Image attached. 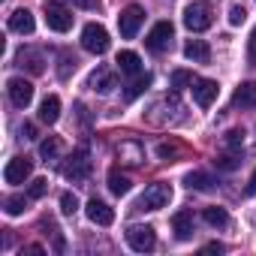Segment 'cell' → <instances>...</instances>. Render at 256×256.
<instances>
[{"instance_id":"6da1fadb","label":"cell","mask_w":256,"mask_h":256,"mask_svg":"<svg viewBox=\"0 0 256 256\" xmlns=\"http://www.w3.org/2000/svg\"><path fill=\"white\" fill-rule=\"evenodd\" d=\"M169 202H172V187L163 184V181H157V184H148V187H145V193L136 199L133 211H160V208H166Z\"/></svg>"},{"instance_id":"7a4b0ae2","label":"cell","mask_w":256,"mask_h":256,"mask_svg":"<svg viewBox=\"0 0 256 256\" xmlns=\"http://www.w3.org/2000/svg\"><path fill=\"white\" fill-rule=\"evenodd\" d=\"M211 24H214V12H211V6L205 4V0H196V4H190V6L184 10V28H187V30L202 34V30H208Z\"/></svg>"},{"instance_id":"3957f363","label":"cell","mask_w":256,"mask_h":256,"mask_svg":"<svg viewBox=\"0 0 256 256\" xmlns=\"http://www.w3.org/2000/svg\"><path fill=\"white\" fill-rule=\"evenodd\" d=\"M108 30L102 28V24H84V30H82V48L84 52H90V54H106L108 52Z\"/></svg>"},{"instance_id":"277c9868","label":"cell","mask_w":256,"mask_h":256,"mask_svg":"<svg viewBox=\"0 0 256 256\" xmlns=\"http://www.w3.org/2000/svg\"><path fill=\"white\" fill-rule=\"evenodd\" d=\"M126 244H130L136 253H151L154 247H157V232H154V226H130L126 229Z\"/></svg>"},{"instance_id":"5b68a950","label":"cell","mask_w":256,"mask_h":256,"mask_svg":"<svg viewBox=\"0 0 256 256\" xmlns=\"http://www.w3.org/2000/svg\"><path fill=\"white\" fill-rule=\"evenodd\" d=\"M172 34H175L172 22H157V24L151 28V34L145 36V48L154 52V54H163V52L169 48V42H172Z\"/></svg>"},{"instance_id":"8992f818","label":"cell","mask_w":256,"mask_h":256,"mask_svg":"<svg viewBox=\"0 0 256 256\" xmlns=\"http://www.w3.org/2000/svg\"><path fill=\"white\" fill-rule=\"evenodd\" d=\"M142 22H145V10L142 6H126L120 16H118V30H120V36L124 40H133L136 34H139V28H142Z\"/></svg>"},{"instance_id":"52a82bcc","label":"cell","mask_w":256,"mask_h":256,"mask_svg":"<svg viewBox=\"0 0 256 256\" xmlns=\"http://www.w3.org/2000/svg\"><path fill=\"white\" fill-rule=\"evenodd\" d=\"M64 175L70 181H88V175H90V154L84 148L72 151V157L64 163Z\"/></svg>"},{"instance_id":"ba28073f","label":"cell","mask_w":256,"mask_h":256,"mask_svg":"<svg viewBox=\"0 0 256 256\" xmlns=\"http://www.w3.org/2000/svg\"><path fill=\"white\" fill-rule=\"evenodd\" d=\"M6 94H10V100H12L16 108H28L30 100H34V84L28 78H22V76H12L6 82Z\"/></svg>"},{"instance_id":"9c48e42d","label":"cell","mask_w":256,"mask_h":256,"mask_svg":"<svg viewBox=\"0 0 256 256\" xmlns=\"http://www.w3.org/2000/svg\"><path fill=\"white\" fill-rule=\"evenodd\" d=\"M46 24L54 30V34H66L72 28V12L60 4H46Z\"/></svg>"},{"instance_id":"30bf717a","label":"cell","mask_w":256,"mask_h":256,"mask_svg":"<svg viewBox=\"0 0 256 256\" xmlns=\"http://www.w3.org/2000/svg\"><path fill=\"white\" fill-rule=\"evenodd\" d=\"M16 66L28 70V72H34V76L46 72V52H42V48H30V46H28V48H18Z\"/></svg>"},{"instance_id":"8fae6325","label":"cell","mask_w":256,"mask_h":256,"mask_svg":"<svg viewBox=\"0 0 256 256\" xmlns=\"http://www.w3.org/2000/svg\"><path fill=\"white\" fill-rule=\"evenodd\" d=\"M190 88H193V100H196L199 108H211L214 100H217V94H220V84L211 82V78H196Z\"/></svg>"},{"instance_id":"7c38bea8","label":"cell","mask_w":256,"mask_h":256,"mask_svg":"<svg viewBox=\"0 0 256 256\" xmlns=\"http://www.w3.org/2000/svg\"><path fill=\"white\" fill-rule=\"evenodd\" d=\"M30 175H34V163H30V157H12V160L6 163V172H4L6 184H24Z\"/></svg>"},{"instance_id":"4fadbf2b","label":"cell","mask_w":256,"mask_h":256,"mask_svg":"<svg viewBox=\"0 0 256 256\" xmlns=\"http://www.w3.org/2000/svg\"><path fill=\"white\" fill-rule=\"evenodd\" d=\"M88 88H90L94 94H108L112 88H118V82H114V72H112L108 66H96V70L88 76Z\"/></svg>"},{"instance_id":"5bb4252c","label":"cell","mask_w":256,"mask_h":256,"mask_svg":"<svg viewBox=\"0 0 256 256\" xmlns=\"http://www.w3.org/2000/svg\"><path fill=\"white\" fill-rule=\"evenodd\" d=\"M84 211H88V220H90V223H96V226H112V223H114V211H112L102 199H96V196L88 202V208H84Z\"/></svg>"},{"instance_id":"9a60e30c","label":"cell","mask_w":256,"mask_h":256,"mask_svg":"<svg viewBox=\"0 0 256 256\" xmlns=\"http://www.w3.org/2000/svg\"><path fill=\"white\" fill-rule=\"evenodd\" d=\"M232 106L238 108H256V82H244L232 94Z\"/></svg>"},{"instance_id":"2e32d148","label":"cell","mask_w":256,"mask_h":256,"mask_svg":"<svg viewBox=\"0 0 256 256\" xmlns=\"http://www.w3.org/2000/svg\"><path fill=\"white\" fill-rule=\"evenodd\" d=\"M34 28H36V22H34V16H30V10H16L12 16H10V30L12 34H34Z\"/></svg>"},{"instance_id":"e0dca14e","label":"cell","mask_w":256,"mask_h":256,"mask_svg":"<svg viewBox=\"0 0 256 256\" xmlns=\"http://www.w3.org/2000/svg\"><path fill=\"white\" fill-rule=\"evenodd\" d=\"M184 58L193 60V64H208V60H211V48H208V42H202V40H187V42H184Z\"/></svg>"},{"instance_id":"ac0fdd59","label":"cell","mask_w":256,"mask_h":256,"mask_svg":"<svg viewBox=\"0 0 256 256\" xmlns=\"http://www.w3.org/2000/svg\"><path fill=\"white\" fill-rule=\"evenodd\" d=\"M172 229H175V238L178 241L193 238V211H178L172 217Z\"/></svg>"},{"instance_id":"d6986e66","label":"cell","mask_w":256,"mask_h":256,"mask_svg":"<svg viewBox=\"0 0 256 256\" xmlns=\"http://www.w3.org/2000/svg\"><path fill=\"white\" fill-rule=\"evenodd\" d=\"M58 118H60V100L54 96V94H48L42 102H40V120L42 124H58Z\"/></svg>"},{"instance_id":"ffe728a7","label":"cell","mask_w":256,"mask_h":256,"mask_svg":"<svg viewBox=\"0 0 256 256\" xmlns=\"http://www.w3.org/2000/svg\"><path fill=\"white\" fill-rule=\"evenodd\" d=\"M114 64H118V70H120L124 76H139V72H142V58H139L136 52H120Z\"/></svg>"},{"instance_id":"44dd1931","label":"cell","mask_w":256,"mask_h":256,"mask_svg":"<svg viewBox=\"0 0 256 256\" xmlns=\"http://www.w3.org/2000/svg\"><path fill=\"white\" fill-rule=\"evenodd\" d=\"M202 220H205L208 226H214V229H226V226H229V214H226V208H217V205L205 208V211H202Z\"/></svg>"},{"instance_id":"7402d4cb","label":"cell","mask_w":256,"mask_h":256,"mask_svg":"<svg viewBox=\"0 0 256 256\" xmlns=\"http://www.w3.org/2000/svg\"><path fill=\"white\" fill-rule=\"evenodd\" d=\"M60 151H64V142H60L58 136H48L46 142H40V157H42L46 163H48V160H58Z\"/></svg>"},{"instance_id":"603a6c76","label":"cell","mask_w":256,"mask_h":256,"mask_svg":"<svg viewBox=\"0 0 256 256\" xmlns=\"http://www.w3.org/2000/svg\"><path fill=\"white\" fill-rule=\"evenodd\" d=\"M28 199H30V196H22V193L6 196V199H4V211H6L10 217H18V214H24V211H28Z\"/></svg>"},{"instance_id":"cb8c5ba5","label":"cell","mask_w":256,"mask_h":256,"mask_svg":"<svg viewBox=\"0 0 256 256\" xmlns=\"http://www.w3.org/2000/svg\"><path fill=\"white\" fill-rule=\"evenodd\" d=\"M118 157H120V160H126V163H133V166H136V163H142V157H145V151H142V148H139L136 142H124V145L118 148Z\"/></svg>"},{"instance_id":"d4e9b609","label":"cell","mask_w":256,"mask_h":256,"mask_svg":"<svg viewBox=\"0 0 256 256\" xmlns=\"http://www.w3.org/2000/svg\"><path fill=\"white\" fill-rule=\"evenodd\" d=\"M108 190H112L114 196L130 193V178H126V175H120L118 169H112V172H108Z\"/></svg>"},{"instance_id":"484cf974","label":"cell","mask_w":256,"mask_h":256,"mask_svg":"<svg viewBox=\"0 0 256 256\" xmlns=\"http://www.w3.org/2000/svg\"><path fill=\"white\" fill-rule=\"evenodd\" d=\"M184 181H187V187H190V190H202V193L214 187V178H211V175H205V172H190Z\"/></svg>"},{"instance_id":"4316f807","label":"cell","mask_w":256,"mask_h":256,"mask_svg":"<svg viewBox=\"0 0 256 256\" xmlns=\"http://www.w3.org/2000/svg\"><path fill=\"white\" fill-rule=\"evenodd\" d=\"M151 82H154V78H151L148 72H139V76L133 78V84H130V88H126V100H136L139 94H145V90L151 88Z\"/></svg>"},{"instance_id":"83f0119b","label":"cell","mask_w":256,"mask_h":256,"mask_svg":"<svg viewBox=\"0 0 256 256\" xmlns=\"http://www.w3.org/2000/svg\"><path fill=\"white\" fill-rule=\"evenodd\" d=\"M223 145H226V151H238L241 154V148H244V130H229L226 139H223Z\"/></svg>"},{"instance_id":"f1b7e54d","label":"cell","mask_w":256,"mask_h":256,"mask_svg":"<svg viewBox=\"0 0 256 256\" xmlns=\"http://www.w3.org/2000/svg\"><path fill=\"white\" fill-rule=\"evenodd\" d=\"M214 163H217V169H226V172H232V169L241 163V154H238V151H226V154H220Z\"/></svg>"},{"instance_id":"f546056e","label":"cell","mask_w":256,"mask_h":256,"mask_svg":"<svg viewBox=\"0 0 256 256\" xmlns=\"http://www.w3.org/2000/svg\"><path fill=\"white\" fill-rule=\"evenodd\" d=\"M76 66H78L76 54L64 52V54H60V70H58V76H60V78H70V72H76Z\"/></svg>"},{"instance_id":"4dcf8cb0","label":"cell","mask_w":256,"mask_h":256,"mask_svg":"<svg viewBox=\"0 0 256 256\" xmlns=\"http://www.w3.org/2000/svg\"><path fill=\"white\" fill-rule=\"evenodd\" d=\"M244 18H247V10H244L241 4H232V6H229V24L238 28V24H244Z\"/></svg>"},{"instance_id":"1f68e13d","label":"cell","mask_w":256,"mask_h":256,"mask_svg":"<svg viewBox=\"0 0 256 256\" xmlns=\"http://www.w3.org/2000/svg\"><path fill=\"white\" fill-rule=\"evenodd\" d=\"M196 78H193V72H187V70H175L172 72V88H184V84H193Z\"/></svg>"},{"instance_id":"d6a6232c","label":"cell","mask_w":256,"mask_h":256,"mask_svg":"<svg viewBox=\"0 0 256 256\" xmlns=\"http://www.w3.org/2000/svg\"><path fill=\"white\" fill-rule=\"evenodd\" d=\"M60 211H64V214H76V211H78L76 193H64V196H60Z\"/></svg>"},{"instance_id":"836d02e7","label":"cell","mask_w":256,"mask_h":256,"mask_svg":"<svg viewBox=\"0 0 256 256\" xmlns=\"http://www.w3.org/2000/svg\"><path fill=\"white\" fill-rule=\"evenodd\" d=\"M46 190H48V181H46V178H36V181L30 184L28 196H30V199H40V196H46Z\"/></svg>"},{"instance_id":"e575fe53","label":"cell","mask_w":256,"mask_h":256,"mask_svg":"<svg viewBox=\"0 0 256 256\" xmlns=\"http://www.w3.org/2000/svg\"><path fill=\"white\" fill-rule=\"evenodd\" d=\"M178 151H181L178 145H166V142H163V145H157V154H160L163 160H172V157H175Z\"/></svg>"},{"instance_id":"d590c367","label":"cell","mask_w":256,"mask_h":256,"mask_svg":"<svg viewBox=\"0 0 256 256\" xmlns=\"http://www.w3.org/2000/svg\"><path fill=\"white\" fill-rule=\"evenodd\" d=\"M70 4H72L76 10H88V12L100 10V0H70Z\"/></svg>"},{"instance_id":"8d00e7d4","label":"cell","mask_w":256,"mask_h":256,"mask_svg":"<svg viewBox=\"0 0 256 256\" xmlns=\"http://www.w3.org/2000/svg\"><path fill=\"white\" fill-rule=\"evenodd\" d=\"M247 60H250V66H256V28L250 34V42H247Z\"/></svg>"},{"instance_id":"74e56055","label":"cell","mask_w":256,"mask_h":256,"mask_svg":"<svg viewBox=\"0 0 256 256\" xmlns=\"http://www.w3.org/2000/svg\"><path fill=\"white\" fill-rule=\"evenodd\" d=\"M22 139H36V126L34 124H22Z\"/></svg>"},{"instance_id":"f35d334b","label":"cell","mask_w":256,"mask_h":256,"mask_svg":"<svg viewBox=\"0 0 256 256\" xmlns=\"http://www.w3.org/2000/svg\"><path fill=\"white\" fill-rule=\"evenodd\" d=\"M205 250H208V253H220V250H223V244H217V241H211V244H205Z\"/></svg>"},{"instance_id":"ab89813d","label":"cell","mask_w":256,"mask_h":256,"mask_svg":"<svg viewBox=\"0 0 256 256\" xmlns=\"http://www.w3.org/2000/svg\"><path fill=\"white\" fill-rule=\"evenodd\" d=\"M256 193V172L250 175V184H247V196H253Z\"/></svg>"}]
</instances>
